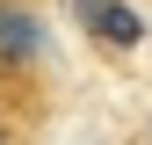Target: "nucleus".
<instances>
[{
    "label": "nucleus",
    "instance_id": "obj_1",
    "mask_svg": "<svg viewBox=\"0 0 152 145\" xmlns=\"http://www.w3.org/2000/svg\"><path fill=\"white\" fill-rule=\"evenodd\" d=\"M44 51H51V22H44V7L36 0H0V80H29L36 65H44Z\"/></svg>",
    "mask_w": 152,
    "mask_h": 145
},
{
    "label": "nucleus",
    "instance_id": "obj_2",
    "mask_svg": "<svg viewBox=\"0 0 152 145\" xmlns=\"http://www.w3.org/2000/svg\"><path fill=\"white\" fill-rule=\"evenodd\" d=\"M72 22H87V36L109 44V51H138L145 44V15L130 0H72Z\"/></svg>",
    "mask_w": 152,
    "mask_h": 145
},
{
    "label": "nucleus",
    "instance_id": "obj_3",
    "mask_svg": "<svg viewBox=\"0 0 152 145\" xmlns=\"http://www.w3.org/2000/svg\"><path fill=\"white\" fill-rule=\"evenodd\" d=\"M0 145H15V131H7V116H0Z\"/></svg>",
    "mask_w": 152,
    "mask_h": 145
}]
</instances>
